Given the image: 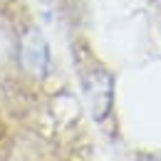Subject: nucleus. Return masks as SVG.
Returning a JSON list of instances; mask_svg holds the SVG:
<instances>
[{"label":"nucleus","instance_id":"obj_1","mask_svg":"<svg viewBox=\"0 0 161 161\" xmlns=\"http://www.w3.org/2000/svg\"><path fill=\"white\" fill-rule=\"evenodd\" d=\"M20 64L25 72L35 77H45L50 69V45L37 27L25 30L20 37Z\"/></svg>","mask_w":161,"mask_h":161}]
</instances>
